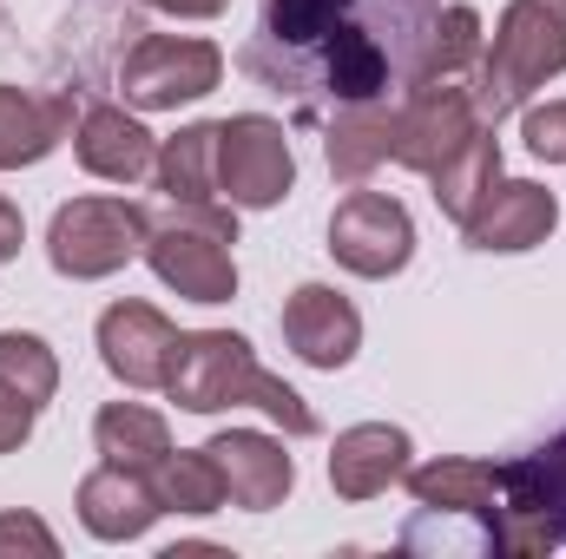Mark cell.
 Returning <instances> with one entry per match:
<instances>
[{
	"instance_id": "cell-6",
	"label": "cell",
	"mask_w": 566,
	"mask_h": 559,
	"mask_svg": "<svg viewBox=\"0 0 566 559\" xmlns=\"http://www.w3.org/2000/svg\"><path fill=\"white\" fill-rule=\"evenodd\" d=\"M494 481H501V553L534 559L566 547V434L521 461H501Z\"/></svg>"
},
{
	"instance_id": "cell-11",
	"label": "cell",
	"mask_w": 566,
	"mask_h": 559,
	"mask_svg": "<svg viewBox=\"0 0 566 559\" xmlns=\"http://www.w3.org/2000/svg\"><path fill=\"white\" fill-rule=\"evenodd\" d=\"M329 257L356 277H396L416 257V224L389 191H349L329 218Z\"/></svg>"
},
{
	"instance_id": "cell-23",
	"label": "cell",
	"mask_w": 566,
	"mask_h": 559,
	"mask_svg": "<svg viewBox=\"0 0 566 559\" xmlns=\"http://www.w3.org/2000/svg\"><path fill=\"white\" fill-rule=\"evenodd\" d=\"M494 178H501V139H494V126H488V133H474V139L461 145V151H454L428 184H434V204L461 224V218L488 198V184H494Z\"/></svg>"
},
{
	"instance_id": "cell-17",
	"label": "cell",
	"mask_w": 566,
	"mask_h": 559,
	"mask_svg": "<svg viewBox=\"0 0 566 559\" xmlns=\"http://www.w3.org/2000/svg\"><path fill=\"white\" fill-rule=\"evenodd\" d=\"M73 151L106 184H139V178H151V165H158L151 133H145L126 106H86L80 126H73Z\"/></svg>"
},
{
	"instance_id": "cell-15",
	"label": "cell",
	"mask_w": 566,
	"mask_h": 559,
	"mask_svg": "<svg viewBox=\"0 0 566 559\" xmlns=\"http://www.w3.org/2000/svg\"><path fill=\"white\" fill-rule=\"evenodd\" d=\"M205 454H211V461H218V474H224V500H231V507H244V514H271V507H283V494H290V481H296V467H290L283 441L258 434V428L211 434V441H205Z\"/></svg>"
},
{
	"instance_id": "cell-14",
	"label": "cell",
	"mask_w": 566,
	"mask_h": 559,
	"mask_svg": "<svg viewBox=\"0 0 566 559\" xmlns=\"http://www.w3.org/2000/svg\"><path fill=\"white\" fill-rule=\"evenodd\" d=\"M171 316L151 309V303H113L99 316V362L126 382V389H165V369H171Z\"/></svg>"
},
{
	"instance_id": "cell-9",
	"label": "cell",
	"mask_w": 566,
	"mask_h": 559,
	"mask_svg": "<svg viewBox=\"0 0 566 559\" xmlns=\"http://www.w3.org/2000/svg\"><path fill=\"white\" fill-rule=\"evenodd\" d=\"M296 184V158L277 119L264 113H238L218 126V198L231 211H271Z\"/></svg>"
},
{
	"instance_id": "cell-10",
	"label": "cell",
	"mask_w": 566,
	"mask_h": 559,
	"mask_svg": "<svg viewBox=\"0 0 566 559\" xmlns=\"http://www.w3.org/2000/svg\"><path fill=\"white\" fill-rule=\"evenodd\" d=\"M474 133H488V119L474 113L468 80H428V86L396 99V139H402L396 145V165H409L422 178H434Z\"/></svg>"
},
{
	"instance_id": "cell-18",
	"label": "cell",
	"mask_w": 566,
	"mask_h": 559,
	"mask_svg": "<svg viewBox=\"0 0 566 559\" xmlns=\"http://www.w3.org/2000/svg\"><path fill=\"white\" fill-rule=\"evenodd\" d=\"M73 126H80L73 93H27L0 80V171L40 165L60 139H73Z\"/></svg>"
},
{
	"instance_id": "cell-19",
	"label": "cell",
	"mask_w": 566,
	"mask_h": 559,
	"mask_svg": "<svg viewBox=\"0 0 566 559\" xmlns=\"http://www.w3.org/2000/svg\"><path fill=\"white\" fill-rule=\"evenodd\" d=\"M158 514H165V500H158L151 474H139V467H113L106 461V467H93L80 481V520L99 540H139Z\"/></svg>"
},
{
	"instance_id": "cell-21",
	"label": "cell",
	"mask_w": 566,
	"mask_h": 559,
	"mask_svg": "<svg viewBox=\"0 0 566 559\" xmlns=\"http://www.w3.org/2000/svg\"><path fill=\"white\" fill-rule=\"evenodd\" d=\"M151 178L171 204H224L218 198V126H185L178 139H165Z\"/></svg>"
},
{
	"instance_id": "cell-3",
	"label": "cell",
	"mask_w": 566,
	"mask_h": 559,
	"mask_svg": "<svg viewBox=\"0 0 566 559\" xmlns=\"http://www.w3.org/2000/svg\"><path fill=\"white\" fill-rule=\"evenodd\" d=\"M554 73H566V0H514L494 27V40H481V60L468 73L474 113L488 126H501L514 106H527Z\"/></svg>"
},
{
	"instance_id": "cell-28",
	"label": "cell",
	"mask_w": 566,
	"mask_h": 559,
	"mask_svg": "<svg viewBox=\"0 0 566 559\" xmlns=\"http://www.w3.org/2000/svg\"><path fill=\"white\" fill-rule=\"evenodd\" d=\"M7 547H27V553H40V559L60 553V540H53L33 514H0V553H7Z\"/></svg>"
},
{
	"instance_id": "cell-24",
	"label": "cell",
	"mask_w": 566,
	"mask_h": 559,
	"mask_svg": "<svg viewBox=\"0 0 566 559\" xmlns=\"http://www.w3.org/2000/svg\"><path fill=\"white\" fill-rule=\"evenodd\" d=\"M151 487H158L165 514H218V507H231V500H224V474H218V461H211L205 447L165 454V461L151 467Z\"/></svg>"
},
{
	"instance_id": "cell-1",
	"label": "cell",
	"mask_w": 566,
	"mask_h": 559,
	"mask_svg": "<svg viewBox=\"0 0 566 559\" xmlns=\"http://www.w3.org/2000/svg\"><path fill=\"white\" fill-rule=\"evenodd\" d=\"M441 0H264L238 66L277 93L296 126L382 106L422 86V40Z\"/></svg>"
},
{
	"instance_id": "cell-7",
	"label": "cell",
	"mask_w": 566,
	"mask_h": 559,
	"mask_svg": "<svg viewBox=\"0 0 566 559\" xmlns=\"http://www.w3.org/2000/svg\"><path fill=\"white\" fill-rule=\"evenodd\" d=\"M409 494H416V520H441V534H428L422 547L434 553H461L454 520H468L488 553H501V481L488 461H428L409 467Z\"/></svg>"
},
{
	"instance_id": "cell-27",
	"label": "cell",
	"mask_w": 566,
	"mask_h": 559,
	"mask_svg": "<svg viewBox=\"0 0 566 559\" xmlns=\"http://www.w3.org/2000/svg\"><path fill=\"white\" fill-rule=\"evenodd\" d=\"M521 139H527V151H534V158L566 165V99L534 106V113H527V126H521Z\"/></svg>"
},
{
	"instance_id": "cell-4",
	"label": "cell",
	"mask_w": 566,
	"mask_h": 559,
	"mask_svg": "<svg viewBox=\"0 0 566 559\" xmlns=\"http://www.w3.org/2000/svg\"><path fill=\"white\" fill-rule=\"evenodd\" d=\"M238 211L231 204H171L165 218H151L145 238V264L158 271L165 289L191 296V303H231L238 296Z\"/></svg>"
},
{
	"instance_id": "cell-22",
	"label": "cell",
	"mask_w": 566,
	"mask_h": 559,
	"mask_svg": "<svg viewBox=\"0 0 566 559\" xmlns=\"http://www.w3.org/2000/svg\"><path fill=\"white\" fill-rule=\"evenodd\" d=\"M93 441H99V454H106L113 467H139V474H151V467L171 454V428H165V415H151V409H139V402L99 409Z\"/></svg>"
},
{
	"instance_id": "cell-13",
	"label": "cell",
	"mask_w": 566,
	"mask_h": 559,
	"mask_svg": "<svg viewBox=\"0 0 566 559\" xmlns=\"http://www.w3.org/2000/svg\"><path fill=\"white\" fill-rule=\"evenodd\" d=\"M283 342H290L310 369H343V362H356V349H363V316H356V303H349L343 289L303 283V289H290V303H283Z\"/></svg>"
},
{
	"instance_id": "cell-20",
	"label": "cell",
	"mask_w": 566,
	"mask_h": 559,
	"mask_svg": "<svg viewBox=\"0 0 566 559\" xmlns=\"http://www.w3.org/2000/svg\"><path fill=\"white\" fill-rule=\"evenodd\" d=\"M396 99H382V106H349V113H336V119H323V151H329V171L343 178V184H363V178H376L389 158H396Z\"/></svg>"
},
{
	"instance_id": "cell-5",
	"label": "cell",
	"mask_w": 566,
	"mask_h": 559,
	"mask_svg": "<svg viewBox=\"0 0 566 559\" xmlns=\"http://www.w3.org/2000/svg\"><path fill=\"white\" fill-rule=\"evenodd\" d=\"M151 238V211L133 198H73L53 211V231H46V257L53 271L73 283L113 277L126 271Z\"/></svg>"
},
{
	"instance_id": "cell-25",
	"label": "cell",
	"mask_w": 566,
	"mask_h": 559,
	"mask_svg": "<svg viewBox=\"0 0 566 559\" xmlns=\"http://www.w3.org/2000/svg\"><path fill=\"white\" fill-rule=\"evenodd\" d=\"M481 13L468 7V0H454V7H441L434 20H428V40H422V86L428 80H468L474 73V60H481Z\"/></svg>"
},
{
	"instance_id": "cell-8",
	"label": "cell",
	"mask_w": 566,
	"mask_h": 559,
	"mask_svg": "<svg viewBox=\"0 0 566 559\" xmlns=\"http://www.w3.org/2000/svg\"><path fill=\"white\" fill-rule=\"evenodd\" d=\"M218 80H224V53H218L211 40H191V33H145V40H133V53H126V66H119V93H126L139 113L191 106V99H205Z\"/></svg>"
},
{
	"instance_id": "cell-30",
	"label": "cell",
	"mask_w": 566,
	"mask_h": 559,
	"mask_svg": "<svg viewBox=\"0 0 566 559\" xmlns=\"http://www.w3.org/2000/svg\"><path fill=\"white\" fill-rule=\"evenodd\" d=\"M145 7H158V13H178V20H218L231 0H145Z\"/></svg>"
},
{
	"instance_id": "cell-31",
	"label": "cell",
	"mask_w": 566,
	"mask_h": 559,
	"mask_svg": "<svg viewBox=\"0 0 566 559\" xmlns=\"http://www.w3.org/2000/svg\"><path fill=\"white\" fill-rule=\"evenodd\" d=\"M20 238H27V224H20V211L0 198V264H13V257H20Z\"/></svg>"
},
{
	"instance_id": "cell-12",
	"label": "cell",
	"mask_w": 566,
	"mask_h": 559,
	"mask_svg": "<svg viewBox=\"0 0 566 559\" xmlns=\"http://www.w3.org/2000/svg\"><path fill=\"white\" fill-rule=\"evenodd\" d=\"M554 224H560V198L534 178H494L488 198L461 218L474 251H534V244H547Z\"/></svg>"
},
{
	"instance_id": "cell-29",
	"label": "cell",
	"mask_w": 566,
	"mask_h": 559,
	"mask_svg": "<svg viewBox=\"0 0 566 559\" xmlns=\"http://www.w3.org/2000/svg\"><path fill=\"white\" fill-rule=\"evenodd\" d=\"M33 415H40V409H33L20 389H7V382H0V454H13V447L33 434Z\"/></svg>"
},
{
	"instance_id": "cell-26",
	"label": "cell",
	"mask_w": 566,
	"mask_h": 559,
	"mask_svg": "<svg viewBox=\"0 0 566 559\" xmlns=\"http://www.w3.org/2000/svg\"><path fill=\"white\" fill-rule=\"evenodd\" d=\"M0 382L20 389L33 409H46L53 389H60V362H53V349H46L40 336H27V329H0Z\"/></svg>"
},
{
	"instance_id": "cell-16",
	"label": "cell",
	"mask_w": 566,
	"mask_h": 559,
	"mask_svg": "<svg viewBox=\"0 0 566 559\" xmlns=\"http://www.w3.org/2000/svg\"><path fill=\"white\" fill-rule=\"evenodd\" d=\"M409 434L389 428V421H363V428H343L336 447H329V487L343 500H376L389 494L396 481H409Z\"/></svg>"
},
{
	"instance_id": "cell-2",
	"label": "cell",
	"mask_w": 566,
	"mask_h": 559,
	"mask_svg": "<svg viewBox=\"0 0 566 559\" xmlns=\"http://www.w3.org/2000/svg\"><path fill=\"white\" fill-rule=\"evenodd\" d=\"M165 395L185 415H218V409L251 402V409H264V415L277 421L283 434H316L310 402L290 382H277L251 356V342L231 336V329H191V336H178L171 342V369H165Z\"/></svg>"
}]
</instances>
